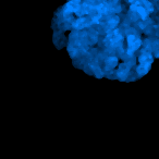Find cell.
<instances>
[{
  "label": "cell",
  "mask_w": 159,
  "mask_h": 159,
  "mask_svg": "<svg viewBox=\"0 0 159 159\" xmlns=\"http://www.w3.org/2000/svg\"><path fill=\"white\" fill-rule=\"evenodd\" d=\"M128 45H129V53L133 52L141 46V40L134 35H130L128 37Z\"/></svg>",
  "instance_id": "1"
},
{
  "label": "cell",
  "mask_w": 159,
  "mask_h": 159,
  "mask_svg": "<svg viewBox=\"0 0 159 159\" xmlns=\"http://www.w3.org/2000/svg\"><path fill=\"white\" fill-rule=\"evenodd\" d=\"M122 36L121 34L119 33V31H112L111 33L108 34V36H107V40H108L109 43H111V44H116V43H118L119 40H121Z\"/></svg>",
  "instance_id": "2"
},
{
  "label": "cell",
  "mask_w": 159,
  "mask_h": 159,
  "mask_svg": "<svg viewBox=\"0 0 159 159\" xmlns=\"http://www.w3.org/2000/svg\"><path fill=\"white\" fill-rule=\"evenodd\" d=\"M89 23H91L89 19L81 18V19H79V20H76V22L73 24V26H74L75 29H84V27H86Z\"/></svg>",
  "instance_id": "3"
},
{
  "label": "cell",
  "mask_w": 159,
  "mask_h": 159,
  "mask_svg": "<svg viewBox=\"0 0 159 159\" xmlns=\"http://www.w3.org/2000/svg\"><path fill=\"white\" fill-rule=\"evenodd\" d=\"M135 3L139 5V6H142V7H143L144 9L148 12V13H150V12L154 11V7H152V5L150 2H148L147 0H137Z\"/></svg>",
  "instance_id": "4"
},
{
  "label": "cell",
  "mask_w": 159,
  "mask_h": 159,
  "mask_svg": "<svg viewBox=\"0 0 159 159\" xmlns=\"http://www.w3.org/2000/svg\"><path fill=\"white\" fill-rule=\"evenodd\" d=\"M117 64V59L115 57H109L106 60V70H111L113 69Z\"/></svg>",
  "instance_id": "5"
},
{
  "label": "cell",
  "mask_w": 159,
  "mask_h": 159,
  "mask_svg": "<svg viewBox=\"0 0 159 159\" xmlns=\"http://www.w3.org/2000/svg\"><path fill=\"white\" fill-rule=\"evenodd\" d=\"M128 72H129L128 66L123 64V66H121V68H120L119 72H118V75H119V77H120L121 80H124V79L126 77V75H128Z\"/></svg>",
  "instance_id": "6"
},
{
  "label": "cell",
  "mask_w": 159,
  "mask_h": 159,
  "mask_svg": "<svg viewBox=\"0 0 159 159\" xmlns=\"http://www.w3.org/2000/svg\"><path fill=\"white\" fill-rule=\"evenodd\" d=\"M119 23V19L118 18H112L108 21V27L109 29H115L117 26V24Z\"/></svg>",
  "instance_id": "7"
}]
</instances>
